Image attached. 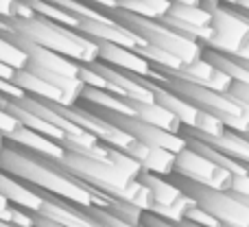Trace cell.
I'll return each instance as SVG.
<instances>
[{
	"mask_svg": "<svg viewBox=\"0 0 249 227\" xmlns=\"http://www.w3.org/2000/svg\"><path fill=\"white\" fill-rule=\"evenodd\" d=\"M107 16L112 17L114 22H118L123 29L138 35L140 42L158 46V48H162V51H168L173 57H177V59L184 61V64H190V61L203 57V44H199V42H195V39L186 37V35L177 33V31L168 29L162 20H151V17L124 11L121 7H107Z\"/></svg>",
	"mask_w": 249,
	"mask_h": 227,
	"instance_id": "obj_1",
	"label": "cell"
},
{
	"mask_svg": "<svg viewBox=\"0 0 249 227\" xmlns=\"http://www.w3.org/2000/svg\"><path fill=\"white\" fill-rule=\"evenodd\" d=\"M0 197L7 199V201H13L18 206H26V208H39L44 206L42 199L37 194L31 192V188H26V184H20L13 177H9L4 171H0Z\"/></svg>",
	"mask_w": 249,
	"mask_h": 227,
	"instance_id": "obj_11",
	"label": "cell"
},
{
	"mask_svg": "<svg viewBox=\"0 0 249 227\" xmlns=\"http://www.w3.org/2000/svg\"><path fill=\"white\" fill-rule=\"evenodd\" d=\"M173 173L184 175L195 181H201V184L214 186V188H223V190H228L230 181H232V173L216 166L212 159H208L206 155L195 151L193 146H186L179 153H175V171Z\"/></svg>",
	"mask_w": 249,
	"mask_h": 227,
	"instance_id": "obj_4",
	"label": "cell"
},
{
	"mask_svg": "<svg viewBox=\"0 0 249 227\" xmlns=\"http://www.w3.org/2000/svg\"><path fill=\"white\" fill-rule=\"evenodd\" d=\"M234 197H236L238 201L243 203V206H247V208H249V194H234Z\"/></svg>",
	"mask_w": 249,
	"mask_h": 227,
	"instance_id": "obj_20",
	"label": "cell"
},
{
	"mask_svg": "<svg viewBox=\"0 0 249 227\" xmlns=\"http://www.w3.org/2000/svg\"><path fill=\"white\" fill-rule=\"evenodd\" d=\"M166 177L186 197L193 199L195 206L201 208L210 216H214L221 227H249V208L243 206L230 190L214 188V186L188 179V177L177 175V173H171Z\"/></svg>",
	"mask_w": 249,
	"mask_h": 227,
	"instance_id": "obj_2",
	"label": "cell"
},
{
	"mask_svg": "<svg viewBox=\"0 0 249 227\" xmlns=\"http://www.w3.org/2000/svg\"><path fill=\"white\" fill-rule=\"evenodd\" d=\"M221 4H228V7H236L238 4V0H219Z\"/></svg>",
	"mask_w": 249,
	"mask_h": 227,
	"instance_id": "obj_21",
	"label": "cell"
},
{
	"mask_svg": "<svg viewBox=\"0 0 249 227\" xmlns=\"http://www.w3.org/2000/svg\"><path fill=\"white\" fill-rule=\"evenodd\" d=\"M127 153H131L133 157L140 162V166L149 173H158V175H171L175 171V153L162 146H149L142 142L131 140L127 144Z\"/></svg>",
	"mask_w": 249,
	"mask_h": 227,
	"instance_id": "obj_6",
	"label": "cell"
},
{
	"mask_svg": "<svg viewBox=\"0 0 249 227\" xmlns=\"http://www.w3.org/2000/svg\"><path fill=\"white\" fill-rule=\"evenodd\" d=\"M11 83L20 92H24V94L37 96V99H48V101H59L61 105H66L64 94H61L57 87L48 86L46 81H42V79L35 77V74H31L26 68H16V70H13Z\"/></svg>",
	"mask_w": 249,
	"mask_h": 227,
	"instance_id": "obj_9",
	"label": "cell"
},
{
	"mask_svg": "<svg viewBox=\"0 0 249 227\" xmlns=\"http://www.w3.org/2000/svg\"><path fill=\"white\" fill-rule=\"evenodd\" d=\"M230 192L232 194H249V173H243V175H232V181H230Z\"/></svg>",
	"mask_w": 249,
	"mask_h": 227,
	"instance_id": "obj_15",
	"label": "cell"
},
{
	"mask_svg": "<svg viewBox=\"0 0 249 227\" xmlns=\"http://www.w3.org/2000/svg\"><path fill=\"white\" fill-rule=\"evenodd\" d=\"M230 94L236 96L241 103H245L249 107V83H241V81H234L232 87H230Z\"/></svg>",
	"mask_w": 249,
	"mask_h": 227,
	"instance_id": "obj_16",
	"label": "cell"
},
{
	"mask_svg": "<svg viewBox=\"0 0 249 227\" xmlns=\"http://www.w3.org/2000/svg\"><path fill=\"white\" fill-rule=\"evenodd\" d=\"M123 101L127 103V107L131 109V114H136L138 118L146 120V122H151V124H158V127L171 129V131H179L181 122L168 112V109H164L160 103H155V101L131 99V96H123Z\"/></svg>",
	"mask_w": 249,
	"mask_h": 227,
	"instance_id": "obj_7",
	"label": "cell"
},
{
	"mask_svg": "<svg viewBox=\"0 0 249 227\" xmlns=\"http://www.w3.org/2000/svg\"><path fill=\"white\" fill-rule=\"evenodd\" d=\"M243 64H245V66H247V68H249V61H247V59H243Z\"/></svg>",
	"mask_w": 249,
	"mask_h": 227,
	"instance_id": "obj_22",
	"label": "cell"
},
{
	"mask_svg": "<svg viewBox=\"0 0 249 227\" xmlns=\"http://www.w3.org/2000/svg\"><path fill=\"white\" fill-rule=\"evenodd\" d=\"M236 9H241V11L245 13V16H249V0H238Z\"/></svg>",
	"mask_w": 249,
	"mask_h": 227,
	"instance_id": "obj_18",
	"label": "cell"
},
{
	"mask_svg": "<svg viewBox=\"0 0 249 227\" xmlns=\"http://www.w3.org/2000/svg\"><path fill=\"white\" fill-rule=\"evenodd\" d=\"M212 29H214V35L203 48L238 55L249 39V17L241 9L221 4L219 9L212 11Z\"/></svg>",
	"mask_w": 249,
	"mask_h": 227,
	"instance_id": "obj_3",
	"label": "cell"
},
{
	"mask_svg": "<svg viewBox=\"0 0 249 227\" xmlns=\"http://www.w3.org/2000/svg\"><path fill=\"white\" fill-rule=\"evenodd\" d=\"M236 57H241V59H247V61H249V39L245 42V46H243V51L238 52Z\"/></svg>",
	"mask_w": 249,
	"mask_h": 227,
	"instance_id": "obj_19",
	"label": "cell"
},
{
	"mask_svg": "<svg viewBox=\"0 0 249 227\" xmlns=\"http://www.w3.org/2000/svg\"><path fill=\"white\" fill-rule=\"evenodd\" d=\"M245 136H247V138H249V131H247V133H245Z\"/></svg>",
	"mask_w": 249,
	"mask_h": 227,
	"instance_id": "obj_23",
	"label": "cell"
},
{
	"mask_svg": "<svg viewBox=\"0 0 249 227\" xmlns=\"http://www.w3.org/2000/svg\"><path fill=\"white\" fill-rule=\"evenodd\" d=\"M164 17L181 22V24H190V26H212V13L206 7H201V4L173 2Z\"/></svg>",
	"mask_w": 249,
	"mask_h": 227,
	"instance_id": "obj_12",
	"label": "cell"
},
{
	"mask_svg": "<svg viewBox=\"0 0 249 227\" xmlns=\"http://www.w3.org/2000/svg\"><path fill=\"white\" fill-rule=\"evenodd\" d=\"M171 0H121L114 7H121L124 11L138 13V16L151 17V20H162L171 9Z\"/></svg>",
	"mask_w": 249,
	"mask_h": 227,
	"instance_id": "obj_13",
	"label": "cell"
},
{
	"mask_svg": "<svg viewBox=\"0 0 249 227\" xmlns=\"http://www.w3.org/2000/svg\"><path fill=\"white\" fill-rule=\"evenodd\" d=\"M203 57L214 66L216 70L225 72L232 81H241V83H249V68L243 64L241 57L236 55H228V52H219L212 51V48H203Z\"/></svg>",
	"mask_w": 249,
	"mask_h": 227,
	"instance_id": "obj_10",
	"label": "cell"
},
{
	"mask_svg": "<svg viewBox=\"0 0 249 227\" xmlns=\"http://www.w3.org/2000/svg\"><path fill=\"white\" fill-rule=\"evenodd\" d=\"M153 101L160 103L164 109H168L177 120H179L184 127H193L195 120H197V114L199 109L195 107L193 103H188L186 99H181L179 94L171 92L168 87L160 86L158 81H153Z\"/></svg>",
	"mask_w": 249,
	"mask_h": 227,
	"instance_id": "obj_8",
	"label": "cell"
},
{
	"mask_svg": "<svg viewBox=\"0 0 249 227\" xmlns=\"http://www.w3.org/2000/svg\"><path fill=\"white\" fill-rule=\"evenodd\" d=\"M13 66H9V64H4V61H0V79H7V81H11V77H13Z\"/></svg>",
	"mask_w": 249,
	"mask_h": 227,
	"instance_id": "obj_17",
	"label": "cell"
},
{
	"mask_svg": "<svg viewBox=\"0 0 249 227\" xmlns=\"http://www.w3.org/2000/svg\"><path fill=\"white\" fill-rule=\"evenodd\" d=\"M96 44V59L103 64L112 66L118 70H127V72H136L142 77H151V64L142 55H138L131 46H124L118 42H109V39H90Z\"/></svg>",
	"mask_w": 249,
	"mask_h": 227,
	"instance_id": "obj_5",
	"label": "cell"
},
{
	"mask_svg": "<svg viewBox=\"0 0 249 227\" xmlns=\"http://www.w3.org/2000/svg\"><path fill=\"white\" fill-rule=\"evenodd\" d=\"M190 129H195L197 133H203V136H223V133L228 131V124H225L219 116L199 109L197 120H195V124Z\"/></svg>",
	"mask_w": 249,
	"mask_h": 227,
	"instance_id": "obj_14",
	"label": "cell"
}]
</instances>
